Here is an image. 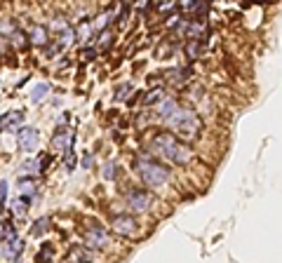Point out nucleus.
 I'll list each match as a JSON object with an SVG mask.
<instances>
[{"mask_svg": "<svg viewBox=\"0 0 282 263\" xmlns=\"http://www.w3.org/2000/svg\"><path fill=\"white\" fill-rule=\"evenodd\" d=\"M71 261H94V249H89L87 245H76L68 254Z\"/></svg>", "mask_w": 282, "mask_h": 263, "instance_id": "nucleus-11", "label": "nucleus"}, {"mask_svg": "<svg viewBox=\"0 0 282 263\" xmlns=\"http://www.w3.org/2000/svg\"><path fill=\"white\" fill-rule=\"evenodd\" d=\"M73 40H76V31H73L71 26H64L59 33H57V45L59 47H68Z\"/></svg>", "mask_w": 282, "mask_h": 263, "instance_id": "nucleus-13", "label": "nucleus"}, {"mask_svg": "<svg viewBox=\"0 0 282 263\" xmlns=\"http://www.w3.org/2000/svg\"><path fill=\"white\" fill-rule=\"evenodd\" d=\"M101 174H104V179H106V181H113V179L118 176V165H116V163L104 165V172H101Z\"/></svg>", "mask_w": 282, "mask_h": 263, "instance_id": "nucleus-21", "label": "nucleus"}, {"mask_svg": "<svg viewBox=\"0 0 282 263\" xmlns=\"http://www.w3.org/2000/svg\"><path fill=\"white\" fill-rule=\"evenodd\" d=\"M5 35H0V54H5V50H7V43H5Z\"/></svg>", "mask_w": 282, "mask_h": 263, "instance_id": "nucleus-36", "label": "nucleus"}, {"mask_svg": "<svg viewBox=\"0 0 282 263\" xmlns=\"http://www.w3.org/2000/svg\"><path fill=\"white\" fill-rule=\"evenodd\" d=\"M7 40H10V45H14L17 50H24V47L28 45V35L24 33V31H19V28H14V31L7 35Z\"/></svg>", "mask_w": 282, "mask_h": 263, "instance_id": "nucleus-14", "label": "nucleus"}, {"mask_svg": "<svg viewBox=\"0 0 282 263\" xmlns=\"http://www.w3.org/2000/svg\"><path fill=\"white\" fill-rule=\"evenodd\" d=\"M47 94H50V85H35L33 92H31V101L38 104V101H43Z\"/></svg>", "mask_w": 282, "mask_h": 263, "instance_id": "nucleus-17", "label": "nucleus"}, {"mask_svg": "<svg viewBox=\"0 0 282 263\" xmlns=\"http://www.w3.org/2000/svg\"><path fill=\"white\" fill-rule=\"evenodd\" d=\"M22 169H24V172H31V174H35L40 167H38V163H35V160H26V163L22 165Z\"/></svg>", "mask_w": 282, "mask_h": 263, "instance_id": "nucleus-28", "label": "nucleus"}, {"mask_svg": "<svg viewBox=\"0 0 282 263\" xmlns=\"http://www.w3.org/2000/svg\"><path fill=\"white\" fill-rule=\"evenodd\" d=\"M28 43L31 45H47L50 43V31H47V26H40V24H35V26H31V31H28Z\"/></svg>", "mask_w": 282, "mask_h": 263, "instance_id": "nucleus-9", "label": "nucleus"}, {"mask_svg": "<svg viewBox=\"0 0 282 263\" xmlns=\"http://www.w3.org/2000/svg\"><path fill=\"white\" fill-rule=\"evenodd\" d=\"M68 146H71V134H68V129L59 127L57 129V134L52 136V148H54V151H64Z\"/></svg>", "mask_w": 282, "mask_h": 263, "instance_id": "nucleus-12", "label": "nucleus"}, {"mask_svg": "<svg viewBox=\"0 0 282 263\" xmlns=\"http://www.w3.org/2000/svg\"><path fill=\"white\" fill-rule=\"evenodd\" d=\"M5 195H7V184L0 181V202H5Z\"/></svg>", "mask_w": 282, "mask_h": 263, "instance_id": "nucleus-34", "label": "nucleus"}, {"mask_svg": "<svg viewBox=\"0 0 282 263\" xmlns=\"http://www.w3.org/2000/svg\"><path fill=\"white\" fill-rule=\"evenodd\" d=\"M22 249H24V242L17 240V237H12V240L7 242L3 249H0V254H3V258H10V261H14V258L22 254Z\"/></svg>", "mask_w": 282, "mask_h": 263, "instance_id": "nucleus-10", "label": "nucleus"}, {"mask_svg": "<svg viewBox=\"0 0 282 263\" xmlns=\"http://www.w3.org/2000/svg\"><path fill=\"white\" fill-rule=\"evenodd\" d=\"M165 157L170 160V163H174V165H188L191 160H193V151H191L186 144H179V141H174V144H172V148H170V153H167Z\"/></svg>", "mask_w": 282, "mask_h": 263, "instance_id": "nucleus-6", "label": "nucleus"}, {"mask_svg": "<svg viewBox=\"0 0 282 263\" xmlns=\"http://www.w3.org/2000/svg\"><path fill=\"white\" fill-rule=\"evenodd\" d=\"M0 127H3V125H0Z\"/></svg>", "mask_w": 282, "mask_h": 263, "instance_id": "nucleus-38", "label": "nucleus"}, {"mask_svg": "<svg viewBox=\"0 0 282 263\" xmlns=\"http://www.w3.org/2000/svg\"><path fill=\"white\" fill-rule=\"evenodd\" d=\"M83 237H85V245H87L89 249H94V252L106 249V247L111 245V235H108V233H106L101 226L92 224V221H89V224L83 228Z\"/></svg>", "mask_w": 282, "mask_h": 263, "instance_id": "nucleus-3", "label": "nucleus"}, {"mask_svg": "<svg viewBox=\"0 0 282 263\" xmlns=\"http://www.w3.org/2000/svg\"><path fill=\"white\" fill-rule=\"evenodd\" d=\"M52 254H54V252H52V247H47V245H45L43 249H40L38 258H45V256H47V258H52Z\"/></svg>", "mask_w": 282, "mask_h": 263, "instance_id": "nucleus-32", "label": "nucleus"}, {"mask_svg": "<svg viewBox=\"0 0 282 263\" xmlns=\"http://www.w3.org/2000/svg\"><path fill=\"white\" fill-rule=\"evenodd\" d=\"M45 47V54H47V56H54L57 54V52H59L61 50V47L59 45H57V43H54V45H50V47H47V45H43Z\"/></svg>", "mask_w": 282, "mask_h": 263, "instance_id": "nucleus-31", "label": "nucleus"}, {"mask_svg": "<svg viewBox=\"0 0 282 263\" xmlns=\"http://www.w3.org/2000/svg\"><path fill=\"white\" fill-rule=\"evenodd\" d=\"M45 230H50V218H40L38 224H35L33 228H31V235L38 237V235H43Z\"/></svg>", "mask_w": 282, "mask_h": 263, "instance_id": "nucleus-20", "label": "nucleus"}, {"mask_svg": "<svg viewBox=\"0 0 282 263\" xmlns=\"http://www.w3.org/2000/svg\"><path fill=\"white\" fill-rule=\"evenodd\" d=\"M111 228L122 237H132V235H137L139 224H137V218L129 216V214H118V216H113Z\"/></svg>", "mask_w": 282, "mask_h": 263, "instance_id": "nucleus-4", "label": "nucleus"}, {"mask_svg": "<svg viewBox=\"0 0 282 263\" xmlns=\"http://www.w3.org/2000/svg\"><path fill=\"white\" fill-rule=\"evenodd\" d=\"M162 96H165L162 87H160V90H151V94H148V96H144V104H146V106H148V104H153V101H160Z\"/></svg>", "mask_w": 282, "mask_h": 263, "instance_id": "nucleus-24", "label": "nucleus"}, {"mask_svg": "<svg viewBox=\"0 0 282 263\" xmlns=\"http://www.w3.org/2000/svg\"><path fill=\"white\" fill-rule=\"evenodd\" d=\"M106 24H108V17H106V14H104V17H101V19H97V22H94V26H92V28H104Z\"/></svg>", "mask_w": 282, "mask_h": 263, "instance_id": "nucleus-33", "label": "nucleus"}, {"mask_svg": "<svg viewBox=\"0 0 282 263\" xmlns=\"http://www.w3.org/2000/svg\"><path fill=\"white\" fill-rule=\"evenodd\" d=\"M101 45H104V47L111 45V33H108V31H106L104 35H101Z\"/></svg>", "mask_w": 282, "mask_h": 263, "instance_id": "nucleus-35", "label": "nucleus"}, {"mask_svg": "<svg viewBox=\"0 0 282 263\" xmlns=\"http://www.w3.org/2000/svg\"><path fill=\"white\" fill-rule=\"evenodd\" d=\"M26 205H28L26 197H19V200L12 202V209H14V214H24L26 212Z\"/></svg>", "mask_w": 282, "mask_h": 263, "instance_id": "nucleus-26", "label": "nucleus"}, {"mask_svg": "<svg viewBox=\"0 0 282 263\" xmlns=\"http://www.w3.org/2000/svg\"><path fill=\"white\" fill-rule=\"evenodd\" d=\"M94 163V157L92 155H85V160H83V165H85V167H89V165H92Z\"/></svg>", "mask_w": 282, "mask_h": 263, "instance_id": "nucleus-37", "label": "nucleus"}, {"mask_svg": "<svg viewBox=\"0 0 282 263\" xmlns=\"http://www.w3.org/2000/svg\"><path fill=\"white\" fill-rule=\"evenodd\" d=\"M22 120H24L22 111H12L5 115V120H0V125H5V129H14L17 125H22Z\"/></svg>", "mask_w": 282, "mask_h": 263, "instance_id": "nucleus-15", "label": "nucleus"}, {"mask_svg": "<svg viewBox=\"0 0 282 263\" xmlns=\"http://www.w3.org/2000/svg\"><path fill=\"white\" fill-rule=\"evenodd\" d=\"M188 35H191V38H198L200 33H202V26H200V24H191V26H188V31H186Z\"/></svg>", "mask_w": 282, "mask_h": 263, "instance_id": "nucleus-29", "label": "nucleus"}, {"mask_svg": "<svg viewBox=\"0 0 282 263\" xmlns=\"http://www.w3.org/2000/svg\"><path fill=\"white\" fill-rule=\"evenodd\" d=\"M94 56H97V50H92V47H87V50H83V59H85V62H92Z\"/></svg>", "mask_w": 282, "mask_h": 263, "instance_id": "nucleus-30", "label": "nucleus"}, {"mask_svg": "<svg viewBox=\"0 0 282 263\" xmlns=\"http://www.w3.org/2000/svg\"><path fill=\"white\" fill-rule=\"evenodd\" d=\"M40 146V134H38V129L35 127H24L22 132H19V148L26 153L35 151Z\"/></svg>", "mask_w": 282, "mask_h": 263, "instance_id": "nucleus-7", "label": "nucleus"}, {"mask_svg": "<svg viewBox=\"0 0 282 263\" xmlns=\"http://www.w3.org/2000/svg\"><path fill=\"white\" fill-rule=\"evenodd\" d=\"M139 179L141 184L148 186V188H160L170 181V169L160 163H141L139 165Z\"/></svg>", "mask_w": 282, "mask_h": 263, "instance_id": "nucleus-2", "label": "nucleus"}, {"mask_svg": "<svg viewBox=\"0 0 282 263\" xmlns=\"http://www.w3.org/2000/svg\"><path fill=\"white\" fill-rule=\"evenodd\" d=\"M19 193H22V197H26V200L31 202V197H33V193H35L33 181H22V184H19Z\"/></svg>", "mask_w": 282, "mask_h": 263, "instance_id": "nucleus-18", "label": "nucleus"}, {"mask_svg": "<svg viewBox=\"0 0 282 263\" xmlns=\"http://www.w3.org/2000/svg\"><path fill=\"white\" fill-rule=\"evenodd\" d=\"M89 33H92V26H89V24H80V26H78V31H76V38H89Z\"/></svg>", "mask_w": 282, "mask_h": 263, "instance_id": "nucleus-25", "label": "nucleus"}, {"mask_svg": "<svg viewBox=\"0 0 282 263\" xmlns=\"http://www.w3.org/2000/svg\"><path fill=\"white\" fill-rule=\"evenodd\" d=\"M174 108H177V101H174V99H160V104H158V115L165 120Z\"/></svg>", "mask_w": 282, "mask_h": 263, "instance_id": "nucleus-16", "label": "nucleus"}, {"mask_svg": "<svg viewBox=\"0 0 282 263\" xmlns=\"http://www.w3.org/2000/svg\"><path fill=\"white\" fill-rule=\"evenodd\" d=\"M129 90H132V85H129V83H122V85H118V90H116V101L127 99Z\"/></svg>", "mask_w": 282, "mask_h": 263, "instance_id": "nucleus-22", "label": "nucleus"}, {"mask_svg": "<svg viewBox=\"0 0 282 263\" xmlns=\"http://www.w3.org/2000/svg\"><path fill=\"white\" fill-rule=\"evenodd\" d=\"M177 141V136L174 134H170V132H162V134H158L153 139V144H151V151L155 153V155H162L165 157L167 153H170V148H172V144Z\"/></svg>", "mask_w": 282, "mask_h": 263, "instance_id": "nucleus-8", "label": "nucleus"}, {"mask_svg": "<svg viewBox=\"0 0 282 263\" xmlns=\"http://www.w3.org/2000/svg\"><path fill=\"white\" fill-rule=\"evenodd\" d=\"M64 26H68V22H66V17H61V14H57L54 19H52V24H50V28L47 31H61Z\"/></svg>", "mask_w": 282, "mask_h": 263, "instance_id": "nucleus-23", "label": "nucleus"}, {"mask_svg": "<svg viewBox=\"0 0 282 263\" xmlns=\"http://www.w3.org/2000/svg\"><path fill=\"white\" fill-rule=\"evenodd\" d=\"M165 123L170 125L172 129H177L179 134H183V136H195L200 132V127H202V120H200L193 111H188V108H179V106L167 115Z\"/></svg>", "mask_w": 282, "mask_h": 263, "instance_id": "nucleus-1", "label": "nucleus"}, {"mask_svg": "<svg viewBox=\"0 0 282 263\" xmlns=\"http://www.w3.org/2000/svg\"><path fill=\"white\" fill-rule=\"evenodd\" d=\"M200 52H202V45H200L198 40L193 38V40H191V43L186 45V54H188V59H198Z\"/></svg>", "mask_w": 282, "mask_h": 263, "instance_id": "nucleus-19", "label": "nucleus"}, {"mask_svg": "<svg viewBox=\"0 0 282 263\" xmlns=\"http://www.w3.org/2000/svg\"><path fill=\"white\" fill-rule=\"evenodd\" d=\"M125 200H127V205H129V209H132V212H148V207H151L148 193L139 191V188L125 193Z\"/></svg>", "mask_w": 282, "mask_h": 263, "instance_id": "nucleus-5", "label": "nucleus"}, {"mask_svg": "<svg viewBox=\"0 0 282 263\" xmlns=\"http://www.w3.org/2000/svg\"><path fill=\"white\" fill-rule=\"evenodd\" d=\"M14 28H17V24H14V22H3V26H0V31H3V33H0V35H5V38H7V35H10Z\"/></svg>", "mask_w": 282, "mask_h": 263, "instance_id": "nucleus-27", "label": "nucleus"}]
</instances>
